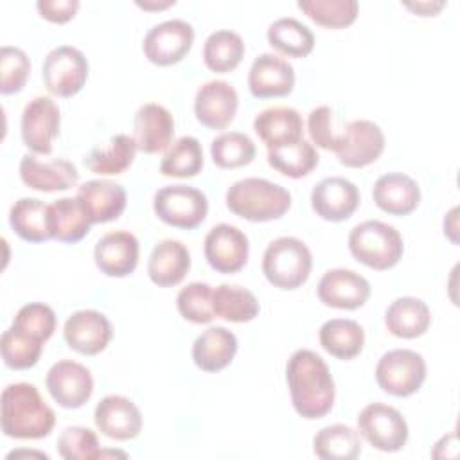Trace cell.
Wrapping results in <instances>:
<instances>
[{
    "mask_svg": "<svg viewBox=\"0 0 460 460\" xmlns=\"http://www.w3.org/2000/svg\"><path fill=\"white\" fill-rule=\"evenodd\" d=\"M31 74V61L18 47H2L0 50V92L4 95L18 93Z\"/></svg>",
    "mask_w": 460,
    "mask_h": 460,
    "instance_id": "obj_46",
    "label": "cell"
},
{
    "mask_svg": "<svg viewBox=\"0 0 460 460\" xmlns=\"http://www.w3.org/2000/svg\"><path fill=\"white\" fill-rule=\"evenodd\" d=\"M244 56L243 38L228 29L214 31L208 34L203 45V61L205 65L217 74H226L234 70Z\"/></svg>",
    "mask_w": 460,
    "mask_h": 460,
    "instance_id": "obj_38",
    "label": "cell"
},
{
    "mask_svg": "<svg viewBox=\"0 0 460 460\" xmlns=\"http://www.w3.org/2000/svg\"><path fill=\"white\" fill-rule=\"evenodd\" d=\"M205 259L219 273H235L248 261V237L234 225L219 223L205 235Z\"/></svg>",
    "mask_w": 460,
    "mask_h": 460,
    "instance_id": "obj_14",
    "label": "cell"
},
{
    "mask_svg": "<svg viewBox=\"0 0 460 460\" xmlns=\"http://www.w3.org/2000/svg\"><path fill=\"white\" fill-rule=\"evenodd\" d=\"M138 239L126 230L104 234L95 248L93 259L97 268L108 277H128L138 264Z\"/></svg>",
    "mask_w": 460,
    "mask_h": 460,
    "instance_id": "obj_22",
    "label": "cell"
},
{
    "mask_svg": "<svg viewBox=\"0 0 460 460\" xmlns=\"http://www.w3.org/2000/svg\"><path fill=\"white\" fill-rule=\"evenodd\" d=\"M320 345L338 359L356 358L365 345L363 327L350 318H331L318 331Z\"/></svg>",
    "mask_w": 460,
    "mask_h": 460,
    "instance_id": "obj_31",
    "label": "cell"
},
{
    "mask_svg": "<svg viewBox=\"0 0 460 460\" xmlns=\"http://www.w3.org/2000/svg\"><path fill=\"white\" fill-rule=\"evenodd\" d=\"M92 221L77 198H59L49 205V232L59 243H79L90 232Z\"/></svg>",
    "mask_w": 460,
    "mask_h": 460,
    "instance_id": "obj_30",
    "label": "cell"
},
{
    "mask_svg": "<svg viewBox=\"0 0 460 460\" xmlns=\"http://www.w3.org/2000/svg\"><path fill=\"white\" fill-rule=\"evenodd\" d=\"M313 451L322 460H354L361 453V438L347 424H331L314 435Z\"/></svg>",
    "mask_w": 460,
    "mask_h": 460,
    "instance_id": "obj_34",
    "label": "cell"
},
{
    "mask_svg": "<svg viewBox=\"0 0 460 460\" xmlns=\"http://www.w3.org/2000/svg\"><path fill=\"white\" fill-rule=\"evenodd\" d=\"M20 178L29 189L56 192L74 187L79 181V171L65 158L41 162L34 155L27 153L20 160Z\"/></svg>",
    "mask_w": 460,
    "mask_h": 460,
    "instance_id": "obj_23",
    "label": "cell"
},
{
    "mask_svg": "<svg viewBox=\"0 0 460 460\" xmlns=\"http://www.w3.org/2000/svg\"><path fill=\"white\" fill-rule=\"evenodd\" d=\"M385 151L383 129L367 119H358L347 124L341 131L338 147L334 149L338 162L345 167L359 169L376 162Z\"/></svg>",
    "mask_w": 460,
    "mask_h": 460,
    "instance_id": "obj_11",
    "label": "cell"
},
{
    "mask_svg": "<svg viewBox=\"0 0 460 460\" xmlns=\"http://www.w3.org/2000/svg\"><path fill=\"white\" fill-rule=\"evenodd\" d=\"M239 95L235 88L223 79L201 84L194 97V115L199 124L210 129H225L235 117Z\"/></svg>",
    "mask_w": 460,
    "mask_h": 460,
    "instance_id": "obj_15",
    "label": "cell"
},
{
    "mask_svg": "<svg viewBox=\"0 0 460 460\" xmlns=\"http://www.w3.org/2000/svg\"><path fill=\"white\" fill-rule=\"evenodd\" d=\"M214 314L234 323L252 322L259 314L255 295L241 286L221 284L212 291Z\"/></svg>",
    "mask_w": 460,
    "mask_h": 460,
    "instance_id": "obj_36",
    "label": "cell"
},
{
    "mask_svg": "<svg viewBox=\"0 0 460 460\" xmlns=\"http://www.w3.org/2000/svg\"><path fill=\"white\" fill-rule=\"evenodd\" d=\"M84 214L93 223H108L117 217L126 208L128 194L120 183L110 180H88L75 194Z\"/></svg>",
    "mask_w": 460,
    "mask_h": 460,
    "instance_id": "obj_24",
    "label": "cell"
},
{
    "mask_svg": "<svg viewBox=\"0 0 460 460\" xmlns=\"http://www.w3.org/2000/svg\"><path fill=\"white\" fill-rule=\"evenodd\" d=\"M58 453L65 460H95L101 458L99 438L95 431L83 426H68L58 437Z\"/></svg>",
    "mask_w": 460,
    "mask_h": 460,
    "instance_id": "obj_44",
    "label": "cell"
},
{
    "mask_svg": "<svg viewBox=\"0 0 460 460\" xmlns=\"http://www.w3.org/2000/svg\"><path fill=\"white\" fill-rule=\"evenodd\" d=\"M153 210L164 223L192 230L199 226L208 212L207 196L190 185H167L155 192Z\"/></svg>",
    "mask_w": 460,
    "mask_h": 460,
    "instance_id": "obj_6",
    "label": "cell"
},
{
    "mask_svg": "<svg viewBox=\"0 0 460 460\" xmlns=\"http://www.w3.org/2000/svg\"><path fill=\"white\" fill-rule=\"evenodd\" d=\"M59 108L50 97L38 95L25 104L20 120V133L23 144L32 153L50 155L52 140L59 135Z\"/></svg>",
    "mask_w": 460,
    "mask_h": 460,
    "instance_id": "obj_12",
    "label": "cell"
},
{
    "mask_svg": "<svg viewBox=\"0 0 460 460\" xmlns=\"http://www.w3.org/2000/svg\"><path fill=\"white\" fill-rule=\"evenodd\" d=\"M13 325L45 343L56 331V313L43 302H31L18 309Z\"/></svg>",
    "mask_w": 460,
    "mask_h": 460,
    "instance_id": "obj_45",
    "label": "cell"
},
{
    "mask_svg": "<svg viewBox=\"0 0 460 460\" xmlns=\"http://www.w3.org/2000/svg\"><path fill=\"white\" fill-rule=\"evenodd\" d=\"M226 207L239 217L264 223L282 217L291 207V194L264 178H244L226 190Z\"/></svg>",
    "mask_w": 460,
    "mask_h": 460,
    "instance_id": "obj_3",
    "label": "cell"
},
{
    "mask_svg": "<svg viewBox=\"0 0 460 460\" xmlns=\"http://www.w3.org/2000/svg\"><path fill=\"white\" fill-rule=\"evenodd\" d=\"M359 205L358 187L341 176H329L320 180L311 190V207L325 221L349 219Z\"/></svg>",
    "mask_w": 460,
    "mask_h": 460,
    "instance_id": "obj_18",
    "label": "cell"
},
{
    "mask_svg": "<svg viewBox=\"0 0 460 460\" xmlns=\"http://www.w3.org/2000/svg\"><path fill=\"white\" fill-rule=\"evenodd\" d=\"M296 5L313 22L329 29L350 25L359 11L356 0H298Z\"/></svg>",
    "mask_w": 460,
    "mask_h": 460,
    "instance_id": "obj_42",
    "label": "cell"
},
{
    "mask_svg": "<svg viewBox=\"0 0 460 460\" xmlns=\"http://www.w3.org/2000/svg\"><path fill=\"white\" fill-rule=\"evenodd\" d=\"M133 129L137 149L155 155L169 149L174 137V119L165 106L158 102H146L135 113Z\"/></svg>",
    "mask_w": 460,
    "mask_h": 460,
    "instance_id": "obj_21",
    "label": "cell"
},
{
    "mask_svg": "<svg viewBox=\"0 0 460 460\" xmlns=\"http://www.w3.org/2000/svg\"><path fill=\"white\" fill-rule=\"evenodd\" d=\"M9 225L14 234L29 243H43L49 232V205L38 198H20L9 210Z\"/></svg>",
    "mask_w": 460,
    "mask_h": 460,
    "instance_id": "obj_33",
    "label": "cell"
},
{
    "mask_svg": "<svg viewBox=\"0 0 460 460\" xmlns=\"http://www.w3.org/2000/svg\"><path fill=\"white\" fill-rule=\"evenodd\" d=\"M318 160L316 147L305 138L268 149V164L289 178L307 176L318 165Z\"/></svg>",
    "mask_w": 460,
    "mask_h": 460,
    "instance_id": "obj_37",
    "label": "cell"
},
{
    "mask_svg": "<svg viewBox=\"0 0 460 460\" xmlns=\"http://www.w3.org/2000/svg\"><path fill=\"white\" fill-rule=\"evenodd\" d=\"M307 131L313 140L322 149L334 151L338 147L341 133L334 129V115L329 106H318L307 115Z\"/></svg>",
    "mask_w": 460,
    "mask_h": 460,
    "instance_id": "obj_47",
    "label": "cell"
},
{
    "mask_svg": "<svg viewBox=\"0 0 460 460\" xmlns=\"http://www.w3.org/2000/svg\"><path fill=\"white\" fill-rule=\"evenodd\" d=\"M253 129L268 149L286 146L302 138V115L289 106H273L262 110L253 119Z\"/></svg>",
    "mask_w": 460,
    "mask_h": 460,
    "instance_id": "obj_27",
    "label": "cell"
},
{
    "mask_svg": "<svg viewBox=\"0 0 460 460\" xmlns=\"http://www.w3.org/2000/svg\"><path fill=\"white\" fill-rule=\"evenodd\" d=\"M110 320L95 309L72 313L63 325V338L68 347L84 356H95L106 349L111 340Z\"/></svg>",
    "mask_w": 460,
    "mask_h": 460,
    "instance_id": "obj_16",
    "label": "cell"
},
{
    "mask_svg": "<svg viewBox=\"0 0 460 460\" xmlns=\"http://www.w3.org/2000/svg\"><path fill=\"white\" fill-rule=\"evenodd\" d=\"M295 86L293 65L271 52L257 56L248 72V88L257 99L284 97Z\"/></svg>",
    "mask_w": 460,
    "mask_h": 460,
    "instance_id": "obj_20",
    "label": "cell"
},
{
    "mask_svg": "<svg viewBox=\"0 0 460 460\" xmlns=\"http://www.w3.org/2000/svg\"><path fill=\"white\" fill-rule=\"evenodd\" d=\"M210 156L221 169H237L255 158V144L241 131H225L212 140Z\"/></svg>",
    "mask_w": 460,
    "mask_h": 460,
    "instance_id": "obj_41",
    "label": "cell"
},
{
    "mask_svg": "<svg viewBox=\"0 0 460 460\" xmlns=\"http://www.w3.org/2000/svg\"><path fill=\"white\" fill-rule=\"evenodd\" d=\"M45 385L50 397L68 410L81 408L93 394V377L90 370L72 359L54 363L47 372Z\"/></svg>",
    "mask_w": 460,
    "mask_h": 460,
    "instance_id": "obj_13",
    "label": "cell"
},
{
    "mask_svg": "<svg viewBox=\"0 0 460 460\" xmlns=\"http://www.w3.org/2000/svg\"><path fill=\"white\" fill-rule=\"evenodd\" d=\"M0 422L5 437L38 440L50 435L56 424V413L34 385L13 383L2 392Z\"/></svg>",
    "mask_w": 460,
    "mask_h": 460,
    "instance_id": "obj_2",
    "label": "cell"
},
{
    "mask_svg": "<svg viewBox=\"0 0 460 460\" xmlns=\"http://www.w3.org/2000/svg\"><path fill=\"white\" fill-rule=\"evenodd\" d=\"M194 43V29L189 22L172 18L153 25L144 41L142 50L146 58L158 66L180 63Z\"/></svg>",
    "mask_w": 460,
    "mask_h": 460,
    "instance_id": "obj_10",
    "label": "cell"
},
{
    "mask_svg": "<svg viewBox=\"0 0 460 460\" xmlns=\"http://www.w3.org/2000/svg\"><path fill=\"white\" fill-rule=\"evenodd\" d=\"M426 379V361L411 349L385 352L376 365L377 385L394 397L413 395Z\"/></svg>",
    "mask_w": 460,
    "mask_h": 460,
    "instance_id": "obj_7",
    "label": "cell"
},
{
    "mask_svg": "<svg viewBox=\"0 0 460 460\" xmlns=\"http://www.w3.org/2000/svg\"><path fill=\"white\" fill-rule=\"evenodd\" d=\"M212 288L205 282H190L180 289L176 296V307L180 314L192 323H208L212 322Z\"/></svg>",
    "mask_w": 460,
    "mask_h": 460,
    "instance_id": "obj_43",
    "label": "cell"
},
{
    "mask_svg": "<svg viewBox=\"0 0 460 460\" xmlns=\"http://www.w3.org/2000/svg\"><path fill=\"white\" fill-rule=\"evenodd\" d=\"M137 142L129 135H115L104 146L93 147L84 156V165L101 176L122 174L135 160Z\"/></svg>",
    "mask_w": 460,
    "mask_h": 460,
    "instance_id": "obj_32",
    "label": "cell"
},
{
    "mask_svg": "<svg viewBox=\"0 0 460 460\" xmlns=\"http://www.w3.org/2000/svg\"><path fill=\"white\" fill-rule=\"evenodd\" d=\"M313 255L307 244L296 237L273 239L262 255V273L279 289L300 288L311 273Z\"/></svg>",
    "mask_w": 460,
    "mask_h": 460,
    "instance_id": "obj_5",
    "label": "cell"
},
{
    "mask_svg": "<svg viewBox=\"0 0 460 460\" xmlns=\"http://www.w3.org/2000/svg\"><path fill=\"white\" fill-rule=\"evenodd\" d=\"M237 352V338L232 331L212 325L192 343V359L203 372H219L228 367Z\"/></svg>",
    "mask_w": 460,
    "mask_h": 460,
    "instance_id": "obj_28",
    "label": "cell"
},
{
    "mask_svg": "<svg viewBox=\"0 0 460 460\" xmlns=\"http://www.w3.org/2000/svg\"><path fill=\"white\" fill-rule=\"evenodd\" d=\"M18 456H40V458H49V455H45V453H38V451H13V453H9L7 455V460H11V458H18Z\"/></svg>",
    "mask_w": 460,
    "mask_h": 460,
    "instance_id": "obj_52",
    "label": "cell"
},
{
    "mask_svg": "<svg viewBox=\"0 0 460 460\" xmlns=\"http://www.w3.org/2000/svg\"><path fill=\"white\" fill-rule=\"evenodd\" d=\"M291 404L302 419H322L334 404L336 388L327 363L309 349H298L286 365Z\"/></svg>",
    "mask_w": 460,
    "mask_h": 460,
    "instance_id": "obj_1",
    "label": "cell"
},
{
    "mask_svg": "<svg viewBox=\"0 0 460 460\" xmlns=\"http://www.w3.org/2000/svg\"><path fill=\"white\" fill-rule=\"evenodd\" d=\"M36 9L41 18L52 23H65L72 20L79 9L77 0H38Z\"/></svg>",
    "mask_w": 460,
    "mask_h": 460,
    "instance_id": "obj_48",
    "label": "cell"
},
{
    "mask_svg": "<svg viewBox=\"0 0 460 460\" xmlns=\"http://www.w3.org/2000/svg\"><path fill=\"white\" fill-rule=\"evenodd\" d=\"M190 270V252L176 239L160 241L147 261V275L160 288L180 284Z\"/></svg>",
    "mask_w": 460,
    "mask_h": 460,
    "instance_id": "obj_26",
    "label": "cell"
},
{
    "mask_svg": "<svg viewBox=\"0 0 460 460\" xmlns=\"http://www.w3.org/2000/svg\"><path fill=\"white\" fill-rule=\"evenodd\" d=\"M88 59L72 45L52 49L41 66L45 88L56 97H72L83 90L88 79Z\"/></svg>",
    "mask_w": 460,
    "mask_h": 460,
    "instance_id": "obj_9",
    "label": "cell"
},
{
    "mask_svg": "<svg viewBox=\"0 0 460 460\" xmlns=\"http://www.w3.org/2000/svg\"><path fill=\"white\" fill-rule=\"evenodd\" d=\"M372 198L383 212L408 216L420 203V187L404 172H386L374 181Z\"/></svg>",
    "mask_w": 460,
    "mask_h": 460,
    "instance_id": "obj_25",
    "label": "cell"
},
{
    "mask_svg": "<svg viewBox=\"0 0 460 460\" xmlns=\"http://www.w3.org/2000/svg\"><path fill=\"white\" fill-rule=\"evenodd\" d=\"M349 250L358 262L372 270H388L401 261L404 243L395 226L367 219L350 230Z\"/></svg>",
    "mask_w": 460,
    "mask_h": 460,
    "instance_id": "obj_4",
    "label": "cell"
},
{
    "mask_svg": "<svg viewBox=\"0 0 460 460\" xmlns=\"http://www.w3.org/2000/svg\"><path fill=\"white\" fill-rule=\"evenodd\" d=\"M97 429L113 440H131L142 429V415L137 404L124 395L102 397L93 411Z\"/></svg>",
    "mask_w": 460,
    "mask_h": 460,
    "instance_id": "obj_19",
    "label": "cell"
},
{
    "mask_svg": "<svg viewBox=\"0 0 460 460\" xmlns=\"http://www.w3.org/2000/svg\"><path fill=\"white\" fill-rule=\"evenodd\" d=\"M456 212H458V208L455 207V208H451V212L444 217V234H447L453 243H456V235H455V232H456Z\"/></svg>",
    "mask_w": 460,
    "mask_h": 460,
    "instance_id": "obj_50",
    "label": "cell"
},
{
    "mask_svg": "<svg viewBox=\"0 0 460 460\" xmlns=\"http://www.w3.org/2000/svg\"><path fill=\"white\" fill-rule=\"evenodd\" d=\"M0 350L2 359L9 368L27 370L38 363L43 350V341L11 325L2 332Z\"/></svg>",
    "mask_w": 460,
    "mask_h": 460,
    "instance_id": "obj_40",
    "label": "cell"
},
{
    "mask_svg": "<svg viewBox=\"0 0 460 460\" xmlns=\"http://www.w3.org/2000/svg\"><path fill=\"white\" fill-rule=\"evenodd\" d=\"M201 169L203 149L194 137H181L172 142L160 162V172L171 178H192Z\"/></svg>",
    "mask_w": 460,
    "mask_h": 460,
    "instance_id": "obj_39",
    "label": "cell"
},
{
    "mask_svg": "<svg viewBox=\"0 0 460 460\" xmlns=\"http://www.w3.org/2000/svg\"><path fill=\"white\" fill-rule=\"evenodd\" d=\"M268 43L291 58H304L314 47V34L313 31L296 18L284 16L275 20L266 32Z\"/></svg>",
    "mask_w": 460,
    "mask_h": 460,
    "instance_id": "obj_35",
    "label": "cell"
},
{
    "mask_svg": "<svg viewBox=\"0 0 460 460\" xmlns=\"http://www.w3.org/2000/svg\"><path fill=\"white\" fill-rule=\"evenodd\" d=\"M444 5H446V2H442V0H438V2H406L404 4V7L417 13L419 16H435Z\"/></svg>",
    "mask_w": 460,
    "mask_h": 460,
    "instance_id": "obj_49",
    "label": "cell"
},
{
    "mask_svg": "<svg viewBox=\"0 0 460 460\" xmlns=\"http://www.w3.org/2000/svg\"><path fill=\"white\" fill-rule=\"evenodd\" d=\"M316 293L323 305L350 311L361 307L368 300L370 284L354 270L334 268L322 275Z\"/></svg>",
    "mask_w": 460,
    "mask_h": 460,
    "instance_id": "obj_17",
    "label": "cell"
},
{
    "mask_svg": "<svg viewBox=\"0 0 460 460\" xmlns=\"http://www.w3.org/2000/svg\"><path fill=\"white\" fill-rule=\"evenodd\" d=\"M429 323V307L417 296H399L385 311V325L397 338H419L428 331Z\"/></svg>",
    "mask_w": 460,
    "mask_h": 460,
    "instance_id": "obj_29",
    "label": "cell"
},
{
    "mask_svg": "<svg viewBox=\"0 0 460 460\" xmlns=\"http://www.w3.org/2000/svg\"><path fill=\"white\" fill-rule=\"evenodd\" d=\"M176 2L174 0H165V2H153V0H146V2H140V0H137V5L138 7H144V9H165V7H171V5H174Z\"/></svg>",
    "mask_w": 460,
    "mask_h": 460,
    "instance_id": "obj_51",
    "label": "cell"
},
{
    "mask_svg": "<svg viewBox=\"0 0 460 460\" xmlns=\"http://www.w3.org/2000/svg\"><path fill=\"white\" fill-rule=\"evenodd\" d=\"M358 433L376 449L395 453L408 442V422L402 413L385 402H370L358 415Z\"/></svg>",
    "mask_w": 460,
    "mask_h": 460,
    "instance_id": "obj_8",
    "label": "cell"
}]
</instances>
